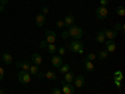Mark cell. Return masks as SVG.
Segmentation results:
<instances>
[{
	"label": "cell",
	"instance_id": "34",
	"mask_svg": "<svg viewBox=\"0 0 125 94\" xmlns=\"http://www.w3.org/2000/svg\"><path fill=\"white\" fill-rule=\"evenodd\" d=\"M46 45H48V44H46V41H45V40H44V41H41V43L39 44V47H40L41 49H45V48H46Z\"/></svg>",
	"mask_w": 125,
	"mask_h": 94
},
{
	"label": "cell",
	"instance_id": "36",
	"mask_svg": "<svg viewBox=\"0 0 125 94\" xmlns=\"http://www.w3.org/2000/svg\"><path fill=\"white\" fill-rule=\"evenodd\" d=\"M8 1H9V0H0V4H1L3 6H5L8 4Z\"/></svg>",
	"mask_w": 125,
	"mask_h": 94
},
{
	"label": "cell",
	"instance_id": "2",
	"mask_svg": "<svg viewBox=\"0 0 125 94\" xmlns=\"http://www.w3.org/2000/svg\"><path fill=\"white\" fill-rule=\"evenodd\" d=\"M18 80L21 83V84H28L31 82V75L29 71H19L18 73Z\"/></svg>",
	"mask_w": 125,
	"mask_h": 94
},
{
	"label": "cell",
	"instance_id": "14",
	"mask_svg": "<svg viewBox=\"0 0 125 94\" xmlns=\"http://www.w3.org/2000/svg\"><path fill=\"white\" fill-rule=\"evenodd\" d=\"M16 67L20 68L23 71H29V69H30V64H29L28 61H18Z\"/></svg>",
	"mask_w": 125,
	"mask_h": 94
},
{
	"label": "cell",
	"instance_id": "32",
	"mask_svg": "<svg viewBox=\"0 0 125 94\" xmlns=\"http://www.w3.org/2000/svg\"><path fill=\"white\" fill-rule=\"evenodd\" d=\"M51 94H62V93H61V90L59 88H53L51 89Z\"/></svg>",
	"mask_w": 125,
	"mask_h": 94
},
{
	"label": "cell",
	"instance_id": "15",
	"mask_svg": "<svg viewBox=\"0 0 125 94\" xmlns=\"http://www.w3.org/2000/svg\"><path fill=\"white\" fill-rule=\"evenodd\" d=\"M1 58H3V61L5 63V65H10L13 63V57H11V54H9V53H4L1 55Z\"/></svg>",
	"mask_w": 125,
	"mask_h": 94
},
{
	"label": "cell",
	"instance_id": "9",
	"mask_svg": "<svg viewBox=\"0 0 125 94\" xmlns=\"http://www.w3.org/2000/svg\"><path fill=\"white\" fill-rule=\"evenodd\" d=\"M105 47H106V51L108 53H113V51L116 50V44L114 40H105Z\"/></svg>",
	"mask_w": 125,
	"mask_h": 94
},
{
	"label": "cell",
	"instance_id": "10",
	"mask_svg": "<svg viewBox=\"0 0 125 94\" xmlns=\"http://www.w3.org/2000/svg\"><path fill=\"white\" fill-rule=\"evenodd\" d=\"M84 85H85V78L83 75H79V77L74 78V87L75 88H81Z\"/></svg>",
	"mask_w": 125,
	"mask_h": 94
},
{
	"label": "cell",
	"instance_id": "27",
	"mask_svg": "<svg viewBox=\"0 0 125 94\" xmlns=\"http://www.w3.org/2000/svg\"><path fill=\"white\" fill-rule=\"evenodd\" d=\"M56 51L59 53V55H60V57H62V55H64V54L66 53V48H65V47H60V48H58V49H56Z\"/></svg>",
	"mask_w": 125,
	"mask_h": 94
},
{
	"label": "cell",
	"instance_id": "37",
	"mask_svg": "<svg viewBox=\"0 0 125 94\" xmlns=\"http://www.w3.org/2000/svg\"><path fill=\"white\" fill-rule=\"evenodd\" d=\"M36 77H38V78H43V77H44V74H43V73H40V71H39V74H38Z\"/></svg>",
	"mask_w": 125,
	"mask_h": 94
},
{
	"label": "cell",
	"instance_id": "33",
	"mask_svg": "<svg viewBox=\"0 0 125 94\" xmlns=\"http://www.w3.org/2000/svg\"><path fill=\"white\" fill-rule=\"evenodd\" d=\"M109 4V0H100V6H106Z\"/></svg>",
	"mask_w": 125,
	"mask_h": 94
},
{
	"label": "cell",
	"instance_id": "20",
	"mask_svg": "<svg viewBox=\"0 0 125 94\" xmlns=\"http://www.w3.org/2000/svg\"><path fill=\"white\" fill-rule=\"evenodd\" d=\"M58 69H59V73H61V74H65V73L70 71V65H69V64H61Z\"/></svg>",
	"mask_w": 125,
	"mask_h": 94
},
{
	"label": "cell",
	"instance_id": "17",
	"mask_svg": "<svg viewBox=\"0 0 125 94\" xmlns=\"http://www.w3.org/2000/svg\"><path fill=\"white\" fill-rule=\"evenodd\" d=\"M44 77L48 78V79H50V80H56L58 79V74H56L55 71H53V70H48L45 74H44Z\"/></svg>",
	"mask_w": 125,
	"mask_h": 94
},
{
	"label": "cell",
	"instance_id": "26",
	"mask_svg": "<svg viewBox=\"0 0 125 94\" xmlns=\"http://www.w3.org/2000/svg\"><path fill=\"white\" fill-rule=\"evenodd\" d=\"M123 79V71L121 70H116L114 73V80H121Z\"/></svg>",
	"mask_w": 125,
	"mask_h": 94
},
{
	"label": "cell",
	"instance_id": "7",
	"mask_svg": "<svg viewBox=\"0 0 125 94\" xmlns=\"http://www.w3.org/2000/svg\"><path fill=\"white\" fill-rule=\"evenodd\" d=\"M103 33L105 35V39L108 38V40H115L118 38V31H115L114 29H103Z\"/></svg>",
	"mask_w": 125,
	"mask_h": 94
},
{
	"label": "cell",
	"instance_id": "3",
	"mask_svg": "<svg viewBox=\"0 0 125 94\" xmlns=\"http://www.w3.org/2000/svg\"><path fill=\"white\" fill-rule=\"evenodd\" d=\"M75 87L71 85L70 83H65L64 80L61 82V93L62 94H75Z\"/></svg>",
	"mask_w": 125,
	"mask_h": 94
},
{
	"label": "cell",
	"instance_id": "23",
	"mask_svg": "<svg viewBox=\"0 0 125 94\" xmlns=\"http://www.w3.org/2000/svg\"><path fill=\"white\" fill-rule=\"evenodd\" d=\"M108 55H109V53L106 50H100L99 51V54L96 55V58H99L100 60H104V59H106L108 58Z\"/></svg>",
	"mask_w": 125,
	"mask_h": 94
},
{
	"label": "cell",
	"instance_id": "22",
	"mask_svg": "<svg viewBox=\"0 0 125 94\" xmlns=\"http://www.w3.org/2000/svg\"><path fill=\"white\" fill-rule=\"evenodd\" d=\"M46 49H48V51H49L50 54H55L58 47H56L55 44H48V45H46Z\"/></svg>",
	"mask_w": 125,
	"mask_h": 94
},
{
	"label": "cell",
	"instance_id": "16",
	"mask_svg": "<svg viewBox=\"0 0 125 94\" xmlns=\"http://www.w3.org/2000/svg\"><path fill=\"white\" fill-rule=\"evenodd\" d=\"M84 68H85L86 71H93L95 67H94L93 61H90V60H88L86 58H84Z\"/></svg>",
	"mask_w": 125,
	"mask_h": 94
},
{
	"label": "cell",
	"instance_id": "30",
	"mask_svg": "<svg viewBox=\"0 0 125 94\" xmlns=\"http://www.w3.org/2000/svg\"><path fill=\"white\" fill-rule=\"evenodd\" d=\"M56 26H58V28H65L64 20H58V22H56Z\"/></svg>",
	"mask_w": 125,
	"mask_h": 94
},
{
	"label": "cell",
	"instance_id": "29",
	"mask_svg": "<svg viewBox=\"0 0 125 94\" xmlns=\"http://www.w3.org/2000/svg\"><path fill=\"white\" fill-rule=\"evenodd\" d=\"M49 12H50V9H49V6H48V5L43 6V9H41V14H43V15H48V14H49Z\"/></svg>",
	"mask_w": 125,
	"mask_h": 94
},
{
	"label": "cell",
	"instance_id": "24",
	"mask_svg": "<svg viewBox=\"0 0 125 94\" xmlns=\"http://www.w3.org/2000/svg\"><path fill=\"white\" fill-rule=\"evenodd\" d=\"M116 14H118L119 16H121V18L125 16V8H124L123 5H120V6L116 8Z\"/></svg>",
	"mask_w": 125,
	"mask_h": 94
},
{
	"label": "cell",
	"instance_id": "28",
	"mask_svg": "<svg viewBox=\"0 0 125 94\" xmlns=\"http://www.w3.org/2000/svg\"><path fill=\"white\" fill-rule=\"evenodd\" d=\"M86 59H88V60H90V61H94V60L98 59V58H96V55L94 54V53H89V54L86 55Z\"/></svg>",
	"mask_w": 125,
	"mask_h": 94
},
{
	"label": "cell",
	"instance_id": "31",
	"mask_svg": "<svg viewBox=\"0 0 125 94\" xmlns=\"http://www.w3.org/2000/svg\"><path fill=\"white\" fill-rule=\"evenodd\" d=\"M4 78H5V71H4V69L1 67H0V82H3Z\"/></svg>",
	"mask_w": 125,
	"mask_h": 94
},
{
	"label": "cell",
	"instance_id": "39",
	"mask_svg": "<svg viewBox=\"0 0 125 94\" xmlns=\"http://www.w3.org/2000/svg\"><path fill=\"white\" fill-rule=\"evenodd\" d=\"M0 94H4V90L3 89H0Z\"/></svg>",
	"mask_w": 125,
	"mask_h": 94
},
{
	"label": "cell",
	"instance_id": "38",
	"mask_svg": "<svg viewBox=\"0 0 125 94\" xmlns=\"http://www.w3.org/2000/svg\"><path fill=\"white\" fill-rule=\"evenodd\" d=\"M1 12H4V6L0 4V13H1Z\"/></svg>",
	"mask_w": 125,
	"mask_h": 94
},
{
	"label": "cell",
	"instance_id": "35",
	"mask_svg": "<svg viewBox=\"0 0 125 94\" xmlns=\"http://www.w3.org/2000/svg\"><path fill=\"white\" fill-rule=\"evenodd\" d=\"M114 84H115V87H118V88H121V82L120 80H114Z\"/></svg>",
	"mask_w": 125,
	"mask_h": 94
},
{
	"label": "cell",
	"instance_id": "25",
	"mask_svg": "<svg viewBox=\"0 0 125 94\" xmlns=\"http://www.w3.org/2000/svg\"><path fill=\"white\" fill-rule=\"evenodd\" d=\"M125 26H124V24H119V23H116V24H114V30L115 31H121V33L124 34V31H125V29H124Z\"/></svg>",
	"mask_w": 125,
	"mask_h": 94
},
{
	"label": "cell",
	"instance_id": "8",
	"mask_svg": "<svg viewBox=\"0 0 125 94\" xmlns=\"http://www.w3.org/2000/svg\"><path fill=\"white\" fill-rule=\"evenodd\" d=\"M50 60H51V64H53L54 68H59V67L62 64V58H61L60 55L53 54V55H51V58H50Z\"/></svg>",
	"mask_w": 125,
	"mask_h": 94
},
{
	"label": "cell",
	"instance_id": "18",
	"mask_svg": "<svg viewBox=\"0 0 125 94\" xmlns=\"http://www.w3.org/2000/svg\"><path fill=\"white\" fill-rule=\"evenodd\" d=\"M74 78H75V75H74V73H71V71H68V73H65V74H64V82L65 83L74 82Z\"/></svg>",
	"mask_w": 125,
	"mask_h": 94
},
{
	"label": "cell",
	"instance_id": "11",
	"mask_svg": "<svg viewBox=\"0 0 125 94\" xmlns=\"http://www.w3.org/2000/svg\"><path fill=\"white\" fill-rule=\"evenodd\" d=\"M45 22H46L45 15H43V14H38V15H36V18H35V24H36L38 26H44Z\"/></svg>",
	"mask_w": 125,
	"mask_h": 94
},
{
	"label": "cell",
	"instance_id": "5",
	"mask_svg": "<svg viewBox=\"0 0 125 94\" xmlns=\"http://www.w3.org/2000/svg\"><path fill=\"white\" fill-rule=\"evenodd\" d=\"M95 14H96L98 19L104 20V19H105V18L108 16V14H109V10H108V8H106V6H99V8L95 10Z\"/></svg>",
	"mask_w": 125,
	"mask_h": 94
},
{
	"label": "cell",
	"instance_id": "21",
	"mask_svg": "<svg viewBox=\"0 0 125 94\" xmlns=\"http://www.w3.org/2000/svg\"><path fill=\"white\" fill-rule=\"evenodd\" d=\"M39 68H38V65H30V69H29V73H30V75H38L39 74Z\"/></svg>",
	"mask_w": 125,
	"mask_h": 94
},
{
	"label": "cell",
	"instance_id": "13",
	"mask_svg": "<svg viewBox=\"0 0 125 94\" xmlns=\"http://www.w3.org/2000/svg\"><path fill=\"white\" fill-rule=\"evenodd\" d=\"M64 23H65V26L74 25V23H75V16H74V15H66V16L64 18Z\"/></svg>",
	"mask_w": 125,
	"mask_h": 94
},
{
	"label": "cell",
	"instance_id": "12",
	"mask_svg": "<svg viewBox=\"0 0 125 94\" xmlns=\"http://www.w3.org/2000/svg\"><path fill=\"white\" fill-rule=\"evenodd\" d=\"M31 61L34 63L35 65H40L41 63H43V58H41V55L40 54H38V53H34L33 55H31Z\"/></svg>",
	"mask_w": 125,
	"mask_h": 94
},
{
	"label": "cell",
	"instance_id": "1",
	"mask_svg": "<svg viewBox=\"0 0 125 94\" xmlns=\"http://www.w3.org/2000/svg\"><path fill=\"white\" fill-rule=\"evenodd\" d=\"M68 36H71L74 40H79L83 36V29L78 25H71L69 26V29L66 31H62L61 33V38L62 39H66Z\"/></svg>",
	"mask_w": 125,
	"mask_h": 94
},
{
	"label": "cell",
	"instance_id": "4",
	"mask_svg": "<svg viewBox=\"0 0 125 94\" xmlns=\"http://www.w3.org/2000/svg\"><path fill=\"white\" fill-rule=\"evenodd\" d=\"M84 48V44L81 43V41L79 40H74V41H71V43L69 44V50L73 51V53H79V50Z\"/></svg>",
	"mask_w": 125,
	"mask_h": 94
},
{
	"label": "cell",
	"instance_id": "19",
	"mask_svg": "<svg viewBox=\"0 0 125 94\" xmlns=\"http://www.w3.org/2000/svg\"><path fill=\"white\" fill-rule=\"evenodd\" d=\"M105 40H106V39H105V35H104L103 30L98 31V33H96V41H98V43L103 44V43H104V41H105Z\"/></svg>",
	"mask_w": 125,
	"mask_h": 94
},
{
	"label": "cell",
	"instance_id": "6",
	"mask_svg": "<svg viewBox=\"0 0 125 94\" xmlns=\"http://www.w3.org/2000/svg\"><path fill=\"white\" fill-rule=\"evenodd\" d=\"M45 41H46V44H55V41H56V34H55V31L48 30L46 33H45Z\"/></svg>",
	"mask_w": 125,
	"mask_h": 94
}]
</instances>
